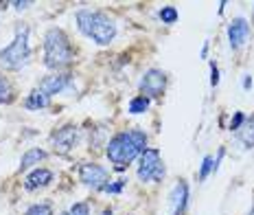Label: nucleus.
Masks as SVG:
<instances>
[{"label": "nucleus", "instance_id": "1", "mask_svg": "<svg viewBox=\"0 0 254 215\" xmlns=\"http://www.w3.org/2000/svg\"><path fill=\"white\" fill-rule=\"evenodd\" d=\"M145 149H147V134L140 132V130H129V132H121L114 139H110L105 156L110 158V162H114L116 169L123 171Z\"/></svg>", "mask_w": 254, "mask_h": 215}, {"label": "nucleus", "instance_id": "2", "mask_svg": "<svg viewBox=\"0 0 254 215\" xmlns=\"http://www.w3.org/2000/svg\"><path fill=\"white\" fill-rule=\"evenodd\" d=\"M77 27L83 35L92 38L97 44H110L116 38V24L103 11H92V9H81L77 11Z\"/></svg>", "mask_w": 254, "mask_h": 215}, {"label": "nucleus", "instance_id": "3", "mask_svg": "<svg viewBox=\"0 0 254 215\" xmlns=\"http://www.w3.org/2000/svg\"><path fill=\"white\" fill-rule=\"evenodd\" d=\"M72 62V46L62 29L53 27L44 35V64L49 68H64Z\"/></svg>", "mask_w": 254, "mask_h": 215}, {"label": "nucleus", "instance_id": "4", "mask_svg": "<svg viewBox=\"0 0 254 215\" xmlns=\"http://www.w3.org/2000/svg\"><path fill=\"white\" fill-rule=\"evenodd\" d=\"M29 57V27H18L13 42L0 51V66L7 68V71H20L22 66H26Z\"/></svg>", "mask_w": 254, "mask_h": 215}, {"label": "nucleus", "instance_id": "5", "mask_svg": "<svg viewBox=\"0 0 254 215\" xmlns=\"http://www.w3.org/2000/svg\"><path fill=\"white\" fill-rule=\"evenodd\" d=\"M165 178V162L160 160V151L147 147L140 154V165H138V180L140 182H160Z\"/></svg>", "mask_w": 254, "mask_h": 215}, {"label": "nucleus", "instance_id": "6", "mask_svg": "<svg viewBox=\"0 0 254 215\" xmlns=\"http://www.w3.org/2000/svg\"><path fill=\"white\" fill-rule=\"evenodd\" d=\"M167 88V75L160 71V68H149V71L142 75L140 79V92L145 94L147 99H158L165 94Z\"/></svg>", "mask_w": 254, "mask_h": 215}, {"label": "nucleus", "instance_id": "7", "mask_svg": "<svg viewBox=\"0 0 254 215\" xmlns=\"http://www.w3.org/2000/svg\"><path fill=\"white\" fill-rule=\"evenodd\" d=\"M108 178H110L108 169L97 165V162H86V165H81V169H79V180L86 187L99 189V191L108 185Z\"/></svg>", "mask_w": 254, "mask_h": 215}, {"label": "nucleus", "instance_id": "8", "mask_svg": "<svg viewBox=\"0 0 254 215\" xmlns=\"http://www.w3.org/2000/svg\"><path fill=\"white\" fill-rule=\"evenodd\" d=\"M77 139H79V132L75 125H64L57 132H53L51 143H53V147H55V151L66 154V151H70L77 145Z\"/></svg>", "mask_w": 254, "mask_h": 215}, {"label": "nucleus", "instance_id": "9", "mask_svg": "<svg viewBox=\"0 0 254 215\" xmlns=\"http://www.w3.org/2000/svg\"><path fill=\"white\" fill-rule=\"evenodd\" d=\"M250 38V22L246 18H235L228 24V40H230V49L237 51Z\"/></svg>", "mask_w": 254, "mask_h": 215}, {"label": "nucleus", "instance_id": "10", "mask_svg": "<svg viewBox=\"0 0 254 215\" xmlns=\"http://www.w3.org/2000/svg\"><path fill=\"white\" fill-rule=\"evenodd\" d=\"M68 83H70V75L68 72H51V75H46L44 79L40 81L38 90H42L44 94H57L62 92L64 88H68Z\"/></svg>", "mask_w": 254, "mask_h": 215}, {"label": "nucleus", "instance_id": "11", "mask_svg": "<svg viewBox=\"0 0 254 215\" xmlns=\"http://www.w3.org/2000/svg\"><path fill=\"white\" fill-rule=\"evenodd\" d=\"M51 182H53V171L44 169V167H38V169H33L29 176H26L24 189L26 191H35V189L46 187V185H51Z\"/></svg>", "mask_w": 254, "mask_h": 215}, {"label": "nucleus", "instance_id": "12", "mask_svg": "<svg viewBox=\"0 0 254 215\" xmlns=\"http://www.w3.org/2000/svg\"><path fill=\"white\" fill-rule=\"evenodd\" d=\"M189 202V185L184 180H180L171 191V207H173V215H184Z\"/></svg>", "mask_w": 254, "mask_h": 215}, {"label": "nucleus", "instance_id": "13", "mask_svg": "<svg viewBox=\"0 0 254 215\" xmlns=\"http://www.w3.org/2000/svg\"><path fill=\"white\" fill-rule=\"evenodd\" d=\"M44 158H46V151H44V149L31 147V149L22 156V160H20V171H26V169H31V167L40 165V162L44 160Z\"/></svg>", "mask_w": 254, "mask_h": 215}, {"label": "nucleus", "instance_id": "14", "mask_svg": "<svg viewBox=\"0 0 254 215\" xmlns=\"http://www.w3.org/2000/svg\"><path fill=\"white\" fill-rule=\"evenodd\" d=\"M24 106L29 108V110H42V108H49V106H51V97H49V94H44L42 90H38V88H35V90L24 99Z\"/></svg>", "mask_w": 254, "mask_h": 215}, {"label": "nucleus", "instance_id": "15", "mask_svg": "<svg viewBox=\"0 0 254 215\" xmlns=\"http://www.w3.org/2000/svg\"><path fill=\"white\" fill-rule=\"evenodd\" d=\"M239 141L246 147H254V114L246 117V121L239 128Z\"/></svg>", "mask_w": 254, "mask_h": 215}, {"label": "nucleus", "instance_id": "16", "mask_svg": "<svg viewBox=\"0 0 254 215\" xmlns=\"http://www.w3.org/2000/svg\"><path fill=\"white\" fill-rule=\"evenodd\" d=\"M127 110H129V114H142V112H147V110H149V99H147L145 94H138V97H134L129 101Z\"/></svg>", "mask_w": 254, "mask_h": 215}, {"label": "nucleus", "instance_id": "17", "mask_svg": "<svg viewBox=\"0 0 254 215\" xmlns=\"http://www.w3.org/2000/svg\"><path fill=\"white\" fill-rule=\"evenodd\" d=\"M13 99V88L11 83L4 79L2 75H0V103H9Z\"/></svg>", "mask_w": 254, "mask_h": 215}, {"label": "nucleus", "instance_id": "18", "mask_svg": "<svg viewBox=\"0 0 254 215\" xmlns=\"http://www.w3.org/2000/svg\"><path fill=\"white\" fill-rule=\"evenodd\" d=\"M26 215H53V207L49 202H38V204H31L26 209Z\"/></svg>", "mask_w": 254, "mask_h": 215}, {"label": "nucleus", "instance_id": "19", "mask_svg": "<svg viewBox=\"0 0 254 215\" xmlns=\"http://www.w3.org/2000/svg\"><path fill=\"white\" fill-rule=\"evenodd\" d=\"M160 20L165 24H176L178 22V9L171 7V4H169V7H162L160 9Z\"/></svg>", "mask_w": 254, "mask_h": 215}, {"label": "nucleus", "instance_id": "20", "mask_svg": "<svg viewBox=\"0 0 254 215\" xmlns=\"http://www.w3.org/2000/svg\"><path fill=\"white\" fill-rule=\"evenodd\" d=\"M210 171H213V156H204L202 167H199V174H197V180H199V182H204L206 178H208Z\"/></svg>", "mask_w": 254, "mask_h": 215}, {"label": "nucleus", "instance_id": "21", "mask_svg": "<svg viewBox=\"0 0 254 215\" xmlns=\"http://www.w3.org/2000/svg\"><path fill=\"white\" fill-rule=\"evenodd\" d=\"M125 178H121V180H116V182H108V185H105L101 191H105V193H121L123 191V187H125Z\"/></svg>", "mask_w": 254, "mask_h": 215}, {"label": "nucleus", "instance_id": "22", "mask_svg": "<svg viewBox=\"0 0 254 215\" xmlns=\"http://www.w3.org/2000/svg\"><path fill=\"white\" fill-rule=\"evenodd\" d=\"M70 215H90V209L86 202H77L70 207Z\"/></svg>", "mask_w": 254, "mask_h": 215}, {"label": "nucleus", "instance_id": "23", "mask_svg": "<svg viewBox=\"0 0 254 215\" xmlns=\"http://www.w3.org/2000/svg\"><path fill=\"white\" fill-rule=\"evenodd\" d=\"M243 121H246V114H243V112H235V117H232V121H230V130L239 132V128L243 125Z\"/></svg>", "mask_w": 254, "mask_h": 215}, {"label": "nucleus", "instance_id": "24", "mask_svg": "<svg viewBox=\"0 0 254 215\" xmlns=\"http://www.w3.org/2000/svg\"><path fill=\"white\" fill-rule=\"evenodd\" d=\"M219 83V68H217L215 62H210V86H217Z\"/></svg>", "mask_w": 254, "mask_h": 215}, {"label": "nucleus", "instance_id": "25", "mask_svg": "<svg viewBox=\"0 0 254 215\" xmlns=\"http://www.w3.org/2000/svg\"><path fill=\"white\" fill-rule=\"evenodd\" d=\"M243 88H246V90L252 88V77L250 75H243Z\"/></svg>", "mask_w": 254, "mask_h": 215}, {"label": "nucleus", "instance_id": "26", "mask_svg": "<svg viewBox=\"0 0 254 215\" xmlns=\"http://www.w3.org/2000/svg\"><path fill=\"white\" fill-rule=\"evenodd\" d=\"M29 4H31V2H13V7L18 9V11H22V9H26V7H29Z\"/></svg>", "mask_w": 254, "mask_h": 215}, {"label": "nucleus", "instance_id": "27", "mask_svg": "<svg viewBox=\"0 0 254 215\" xmlns=\"http://www.w3.org/2000/svg\"><path fill=\"white\" fill-rule=\"evenodd\" d=\"M103 215H114L112 211H110V209H108V211H103Z\"/></svg>", "mask_w": 254, "mask_h": 215}, {"label": "nucleus", "instance_id": "28", "mask_svg": "<svg viewBox=\"0 0 254 215\" xmlns=\"http://www.w3.org/2000/svg\"><path fill=\"white\" fill-rule=\"evenodd\" d=\"M62 215H70V213H62Z\"/></svg>", "mask_w": 254, "mask_h": 215}, {"label": "nucleus", "instance_id": "29", "mask_svg": "<svg viewBox=\"0 0 254 215\" xmlns=\"http://www.w3.org/2000/svg\"><path fill=\"white\" fill-rule=\"evenodd\" d=\"M250 215H254V209H252V213H250Z\"/></svg>", "mask_w": 254, "mask_h": 215}]
</instances>
